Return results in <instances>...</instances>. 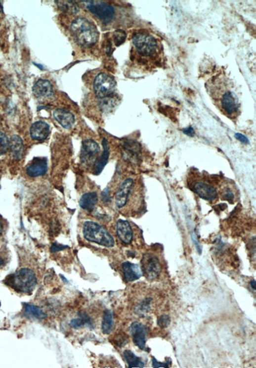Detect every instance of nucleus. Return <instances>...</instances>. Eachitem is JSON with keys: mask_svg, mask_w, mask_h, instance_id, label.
I'll list each match as a JSON object with an SVG mask.
<instances>
[{"mask_svg": "<svg viewBox=\"0 0 256 368\" xmlns=\"http://www.w3.org/2000/svg\"><path fill=\"white\" fill-rule=\"evenodd\" d=\"M127 34L122 30H117L114 34V40L116 46H119L125 42Z\"/></svg>", "mask_w": 256, "mask_h": 368, "instance_id": "obj_29", "label": "nucleus"}, {"mask_svg": "<svg viewBox=\"0 0 256 368\" xmlns=\"http://www.w3.org/2000/svg\"><path fill=\"white\" fill-rule=\"evenodd\" d=\"M134 184L133 179L131 178L126 179L121 184L115 197L116 204L119 209H122L127 204L132 190L133 189Z\"/></svg>", "mask_w": 256, "mask_h": 368, "instance_id": "obj_10", "label": "nucleus"}, {"mask_svg": "<svg viewBox=\"0 0 256 368\" xmlns=\"http://www.w3.org/2000/svg\"><path fill=\"white\" fill-rule=\"evenodd\" d=\"M124 276L127 282H133L143 276L142 268L136 264L125 262L122 265Z\"/></svg>", "mask_w": 256, "mask_h": 368, "instance_id": "obj_17", "label": "nucleus"}, {"mask_svg": "<svg viewBox=\"0 0 256 368\" xmlns=\"http://www.w3.org/2000/svg\"><path fill=\"white\" fill-rule=\"evenodd\" d=\"M58 7L64 12L69 14H77L79 12L80 8L77 2L72 1H56Z\"/></svg>", "mask_w": 256, "mask_h": 368, "instance_id": "obj_26", "label": "nucleus"}, {"mask_svg": "<svg viewBox=\"0 0 256 368\" xmlns=\"http://www.w3.org/2000/svg\"><path fill=\"white\" fill-rule=\"evenodd\" d=\"M30 132L34 140L43 141L48 137L50 133V127L44 121H36L30 127Z\"/></svg>", "mask_w": 256, "mask_h": 368, "instance_id": "obj_14", "label": "nucleus"}, {"mask_svg": "<svg viewBox=\"0 0 256 368\" xmlns=\"http://www.w3.org/2000/svg\"><path fill=\"white\" fill-rule=\"evenodd\" d=\"M117 233L119 239L125 244H129L133 237L131 225L127 220H119L117 222Z\"/></svg>", "mask_w": 256, "mask_h": 368, "instance_id": "obj_15", "label": "nucleus"}, {"mask_svg": "<svg viewBox=\"0 0 256 368\" xmlns=\"http://www.w3.org/2000/svg\"><path fill=\"white\" fill-rule=\"evenodd\" d=\"M3 232V225H2L1 222H0V235Z\"/></svg>", "mask_w": 256, "mask_h": 368, "instance_id": "obj_38", "label": "nucleus"}, {"mask_svg": "<svg viewBox=\"0 0 256 368\" xmlns=\"http://www.w3.org/2000/svg\"><path fill=\"white\" fill-rule=\"evenodd\" d=\"M103 147V151L100 157L97 158L95 162V173L96 175L100 174L104 168L107 164L110 156V148L108 142L106 138H103L102 142Z\"/></svg>", "mask_w": 256, "mask_h": 368, "instance_id": "obj_20", "label": "nucleus"}, {"mask_svg": "<svg viewBox=\"0 0 256 368\" xmlns=\"http://www.w3.org/2000/svg\"><path fill=\"white\" fill-rule=\"evenodd\" d=\"M78 318L71 320L70 325L76 329L83 327L84 326H89L90 328L94 327V322L87 314L85 313H78Z\"/></svg>", "mask_w": 256, "mask_h": 368, "instance_id": "obj_22", "label": "nucleus"}, {"mask_svg": "<svg viewBox=\"0 0 256 368\" xmlns=\"http://www.w3.org/2000/svg\"><path fill=\"white\" fill-rule=\"evenodd\" d=\"M98 201V196L95 192H90L84 194L81 197L79 201V205L82 209L87 211H92L94 209Z\"/></svg>", "mask_w": 256, "mask_h": 368, "instance_id": "obj_21", "label": "nucleus"}, {"mask_svg": "<svg viewBox=\"0 0 256 368\" xmlns=\"http://www.w3.org/2000/svg\"><path fill=\"white\" fill-rule=\"evenodd\" d=\"M142 266L143 275L149 280H155L161 274L159 259L151 253H146L143 256Z\"/></svg>", "mask_w": 256, "mask_h": 368, "instance_id": "obj_8", "label": "nucleus"}, {"mask_svg": "<svg viewBox=\"0 0 256 368\" xmlns=\"http://www.w3.org/2000/svg\"><path fill=\"white\" fill-rule=\"evenodd\" d=\"M83 233L85 239L107 248L115 245L114 237L104 227L97 223L87 221L84 223Z\"/></svg>", "mask_w": 256, "mask_h": 368, "instance_id": "obj_3", "label": "nucleus"}, {"mask_svg": "<svg viewBox=\"0 0 256 368\" xmlns=\"http://www.w3.org/2000/svg\"><path fill=\"white\" fill-rule=\"evenodd\" d=\"M183 133L186 134V136H189V137H194L195 135L194 128L192 127L186 128V129L183 130Z\"/></svg>", "mask_w": 256, "mask_h": 368, "instance_id": "obj_34", "label": "nucleus"}, {"mask_svg": "<svg viewBox=\"0 0 256 368\" xmlns=\"http://www.w3.org/2000/svg\"><path fill=\"white\" fill-rule=\"evenodd\" d=\"M250 284L251 287H253L254 290L256 289V282L255 280L251 281Z\"/></svg>", "mask_w": 256, "mask_h": 368, "instance_id": "obj_37", "label": "nucleus"}, {"mask_svg": "<svg viewBox=\"0 0 256 368\" xmlns=\"http://www.w3.org/2000/svg\"><path fill=\"white\" fill-rule=\"evenodd\" d=\"M0 305H1V304H0Z\"/></svg>", "mask_w": 256, "mask_h": 368, "instance_id": "obj_41", "label": "nucleus"}, {"mask_svg": "<svg viewBox=\"0 0 256 368\" xmlns=\"http://www.w3.org/2000/svg\"><path fill=\"white\" fill-rule=\"evenodd\" d=\"M10 140L5 134L0 132V156L6 153L9 148Z\"/></svg>", "mask_w": 256, "mask_h": 368, "instance_id": "obj_28", "label": "nucleus"}, {"mask_svg": "<svg viewBox=\"0 0 256 368\" xmlns=\"http://www.w3.org/2000/svg\"><path fill=\"white\" fill-rule=\"evenodd\" d=\"M9 148L13 159L17 161L23 159L25 154V146L22 138L19 136L16 135L12 136L10 139Z\"/></svg>", "mask_w": 256, "mask_h": 368, "instance_id": "obj_19", "label": "nucleus"}, {"mask_svg": "<svg viewBox=\"0 0 256 368\" xmlns=\"http://www.w3.org/2000/svg\"><path fill=\"white\" fill-rule=\"evenodd\" d=\"M68 248L67 246L62 245L57 243H53L51 246L50 250L52 253L58 252V251H61Z\"/></svg>", "mask_w": 256, "mask_h": 368, "instance_id": "obj_32", "label": "nucleus"}, {"mask_svg": "<svg viewBox=\"0 0 256 368\" xmlns=\"http://www.w3.org/2000/svg\"><path fill=\"white\" fill-rule=\"evenodd\" d=\"M3 10V6H2L1 1H0V11H1V10Z\"/></svg>", "mask_w": 256, "mask_h": 368, "instance_id": "obj_40", "label": "nucleus"}, {"mask_svg": "<svg viewBox=\"0 0 256 368\" xmlns=\"http://www.w3.org/2000/svg\"><path fill=\"white\" fill-rule=\"evenodd\" d=\"M3 263H4L3 260L1 258H0V267H1V266L3 265Z\"/></svg>", "mask_w": 256, "mask_h": 368, "instance_id": "obj_39", "label": "nucleus"}, {"mask_svg": "<svg viewBox=\"0 0 256 368\" xmlns=\"http://www.w3.org/2000/svg\"><path fill=\"white\" fill-rule=\"evenodd\" d=\"M129 332L134 344L140 350L148 351L146 347L147 328L140 322H134L129 328Z\"/></svg>", "mask_w": 256, "mask_h": 368, "instance_id": "obj_9", "label": "nucleus"}, {"mask_svg": "<svg viewBox=\"0 0 256 368\" xmlns=\"http://www.w3.org/2000/svg\"><path fill=\"white\" fill-rule=\"evenodd\" d=\"M193 190L203 200L213 201L218 198V192L211 184L203 181H197L193 184Z\"/></svg>", "mask_w": 256, "mask_h": 368, "instance_id": "obj_11", "label": "nucleus"}, {"mask_svg": "<svg viewBox=\"0 0 256 368\" xmlns=\"http://www.w3.org/2000/svg\"><path fill=\"white\" fill-rule=\"evenodd\" d=\"M234 187L231 185H225L221 188L220 193L221 198L223 200H226L229 203H234L236 198V192Z\"/></svg>", "mask_w": 256, "mask_h": 368, "instance_id": "obj_27", "label": "nucleus"}, {"mask_svg": "<svg viewBox=\"0 0 256 368\" xmlns=\"http://www.w3.org/2000/svg\"><path fill=\"white\" fill-rule=\"evenodd\" d=\"M152 363H153V367L155 368H168L169 367H170V365H171V360L170 358L167 359L166 360V362L165 363H160L158 362L157 360L155 358V357H153V359H152Z\"/></svg>", "mask_w": 256, "mask_h": 368, "instance_id": "obj_31", "label": "nucleus"}, {"mask_svg": "<svg viewBox=\"0 0 256 368\" xmlns=\"http://www.w3.org/2000/svg\"><path fill=\"white\" fill-rule=\"evenodd\" d=\"M32 92L35 96L39 99H47L52 98L54 95L53 88L50 82L47 80H39L34 84Z\"/></svg>", "mask_w": 256, "mask_h": 368, "instance_id": "obj_12", "label": "nucleus"}, {"mask_svg": "<svg viewBox=\"0 0 256 368\" xmlns=\"http://www.w3.org/2000/svg\"><path fill=\"white\" fill-rule=\"evenodd\" d=\"M24 315L30 318L41 320H44L47 317L46 314L36 305L31 304H25Z\"/></svg>", "mask_w": 256, "mask_h": 368, "instance_id": "obj_23", "label": "nucleus"}, {"mask_svg": "<svg viewBox=\"0 0 256 368\" xmlns=\"http://www.w3.org/2000/svg\"><path fill=\"white\" fill-rule=\"evenodd\" d=\"M47 160L46 158H34L31 163L27 168V175L31 177L43 176L47 171Z\"/></svg>", "mask_w": 256, "mask_h": 368, "instance_id": "obj_13", "label": "nucleus"}, {"mask_svg": "<svg viewBox=\"0 0 256 368\" xmlns=\"http://www.w3.org/2000/svg\"><path fill=\"white\" fill-rule=\"evenodd\" d=\"M102 331L105 334H109L114 328V320L113 313L110 310H106L104 313L102 321Z\"/></svg>", "mask_w": 256, "mask_h": 368, "instance_id": "obj_24", "label": "nucleus"}, {"mask_svg": "<svg viewBox=\"0 0 256 368\" xmlns=\"http://www.w3.org/2000/svg\"><path fill=\"white\" fill-rule=\"evenodd\" d=\"M133 44L142 56L150 57L156 53L158 43L154 37L145 33H138L133 37Z\"/></svg>", "mask_w": 256, "mask_h": 368, "instance_id": "obj_5", "label": "nucleus"}, {"mask_svg": "<svg viewBox=\"0 0 256 368\" xmlns=\"http://www.w3.org/2000/svg\"><path fill=\"white\" fill-rule=\"evenodd\" d=\"M71 32L80 46L88 47L94 46L99 40V32L94 24L85 18H77L71 25Z\"/></svg>", "mask_w": 256, "mask_h": 368, "instance_id": "obj_1", "label": "nucleus"}, {"mask_svg": "<svg viewBox=\"0 0 256 368\" xmlns=\"http://www.w3.org/2000/svg\"><path fill=\"white\" fill-rule=\"evenodd\" d=\"M234 137H235L236 139L239 140L240 142H242L243 144H246L249 143L248 138L245 137V136L243 135L242 134L236 133L235 134V135H234Z\"/></svg>", "mask_w": 256, "mask_h": 368, "instance_id": "obj_33", "label": "nucleus"}, {"mask_svg": "<svg viewBox=\"0 0 256 368\" xmlns=\"http://www.w3.org/2000/svg\"><path fill=\"white\" fill-rule=\"evenodd\" d=\"M102 200L105 201V202H108V201L111 200H110V197L109 195V190H108V189H105L103 190V192H102Z\"/></svg>", "mask_w": 256, "mask_h": 368, "instance_id": "obj_35", "label": "nucleus"}, {"mask_svg": "<svg viewBox=\"0 0 256 368\" xmlns=\"http://www.w3.org/2000/svg\"><path fill=\"white\" fill-rule=\"evenodd\" d=\"M6 284L15 291L25 294H31L36 289L38 280L34 271L22 268L6 279Z\"/></svg>", "mask_w": 256, "mask_h": 368, "instance_id": "obj_2", "label": "nucleus"}, {"mask_svg": "<svg viewBox=\"0 0 256 368\" xmlns=\"http://www.w3.org/2000/svg\"><path fill=\"white\" fill-rule=\"evenodd\" d=\"M192 237L193 241H194V243L195 246H196V248H197V251H198V252L199 253H201V248L200 247V244H199L198 241H197L196 236H195V234H192Z\"/></svg>", "mask_w": 256, "mask_h": 368, "instance_id": "obj_36", "label": "nucleus"}, {"mask_svg": "<svg viewBox=\"0 0 256 368\" xmlns=\"http://www.w3.org/2000/svg\"><path fill=\"white\" fill-rule=\"evenodd\" d=\"M123 356L129 368L144 367V363L130 350H125L123 352Z\"/></svg>", "mask_w": 256, "mask_h": 368, "instance_id": "obj_25", "label": "nucleus"}, {"mask_svg": "<svg viewBox=\"0 0 256 368\" xmlns=\"http://www.w3.org/2000/svg\"><path fill=\"white\" fill-rule=\"evenodd\" d=\"M88 10L98 17L104 24L111 23L116 17V10L114 6L101 1H84Z\"/></svg>", "mask_w": 256, "mask_h": 368, "instance_id": "obj_6", "label": "nucleus"}, {"mask_svg": "<svg viewBox=\"0 0 256 368\" xmlns=\"http://www.w3.org/2000/svg\"><path fill=\"white\" fill-rule=\"evenodd\" d=\"M94 91L95 96L98 98H109L114 92L116 82L114 78L106 73H99L95 78Z\"/></svg>", "mask_w": 256, "mask_h": 368, "instance_id": "obj_4", "label": "nucleus"}, {"mask_svg": "<svg viewBox=\"0 0 256 368\" xmlns=\"http://www.w3.org/2000/svg\"><path fill=\"white\" fill-rule=\"evenodd\" d=\"M221 106L227 115L233 116L238 111V106L237 101L236 100V97L229 91L225 92L222 95Z\"/></svg>", "mask_w": 256, "mask_h": 368, "instance_id": "obj_18", "label": "nucleus"}, {"mask_svg": "<svg viewBox=\"0 0 256 368\" xmlns=\"http://www.w3.org/2000/svg\"><path fill=\"white\" fill-rule=\"evenodd\" d=\"M171 322V318L168 315H162L158 320V324L162 328H167Z\"/></svg>", "mask_w": 256, "mask_h": 368, "instance_id": "obj_30", "label": "nucleus"}, {"mask_svg": "<svg viewBox=\"0 0 256 368\" xmlns=\"http://www.w3.org/2000/svg\"><path fill=\"white\" fill-rule=\"evenodd\" d=\"M55 120L65 129H70L75 123V116L64 109H57L53 112Z\"/></svg>", "mask_w": 256, "mask_h": 368, "instance_id": "obj_16", "label": "nucleus"}, {"mask_svg": "<svg viewBox=\"0 0 256 368\" xmlns=\"http://www.w3.org/2000/svg\"><path fill=\"white\" fill-rule=\"evenodd\" d=\"M100 148L99 144L92 139L85 140L82 143L80 152V161L85 167H89L95 164L98 158Z\"/></svg>", "mask_w": 256, "mask_h": 368, "instance_id": "obj_7", "label": "nucleus"}]
</instances>
